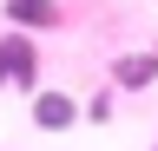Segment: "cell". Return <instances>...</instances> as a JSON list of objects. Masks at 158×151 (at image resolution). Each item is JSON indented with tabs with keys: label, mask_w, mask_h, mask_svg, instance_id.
Masks as SVG:
<instances>
[{
	"label": "cell",
	"mask_w": 158,
	"mask_h": 151,
	"mask_svg": "<svg viewBox=\"0 0 158 151\" xmlns=\"http://www.w3.org/2000/svg\"><path fill=\"white\" fill-rule=\"evenodd\" d=\"M40 79V46H33V33H7V40H0V85H20V92H27Z\"/></svg>",
	"instance_id": "6da1fadb"
},
{
	"label": "cell",
	"mask_w": 158,
	"mask_h": 151,
	"mask_svg": "<svg viewBox=\"0 0 158 151\" xmlns=\"http://www.w3.org/2000/svg\"><path fill=\"white\" fill-rule=\"evenodd\" d=\"M112 85H118V92H145V85H158V53H152V46L118 53V59H112Z\"/></svg>",
	"instance_id": "7a4b0ae2"
},
{
	"label": "cell",
	"mask_w": 158,
	"mask_h": 151,
	"mask_svg": "<svg viewBox=\"0 0 158 151\" xmlns=\"http://www.w3.org/2000/svg\"><path fill=\"white\" fill-rule=\"evenodd\" d=\"M7 26H20V33H46V26H59L66 20V7H59V0H7Z\"/></svg>",
	"instance_id": "3957f363"
},
{
	"label": "cell",
	"mask_w": 158,
	"mask_h": 151,
	"mask_svg": "<svg viewBox=\"0 0 158 151\" xmlns=\"http://www.w3.org/2000/svg\"><path fill=\"white\" fill-rule=\"evenodd\" d=\"M33 125H40V131L79 125V99H66V92H33Z\"/></svg>",
	"instance_id": "277c9868"
},
{
	"label": "cell",
	"mask_w": 158,
	"mask_h": 151,
	"mask_svg": "<svg viewBox=\"0 0 158 151\" xmlns=\"http://www.w3.org/2000/svg\"><path fill=\"white\" fill-rule=\"evenodd\" d=\"M152 151H158V145H152Z\"/></svg>",
	"instance_id": "5b68a950"
}]
</instances>
